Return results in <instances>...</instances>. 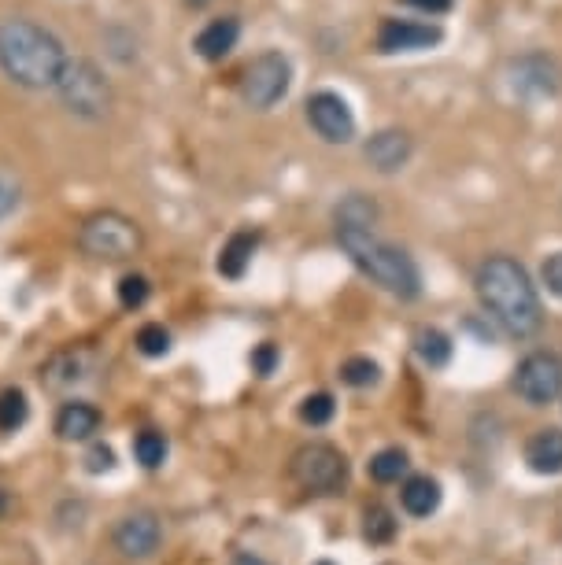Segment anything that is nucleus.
I'll use <instances>...</instances> for the list:
<instances>
[{
    "label": "nucleus",
    "instance_id": "obj_1",
    "mask_svg": "<svg viewBox=\"0 0 562 565\" xmlns=\"http://www.w3.org/2000/svg\"><path fill=\"white\" fill-rule=\"evenodd\" d=\"M71 63V52L49 26L34 23L26 15L0 19V74L19 89L41 93L56 89Z\"/></svg>",
    "mask_w": 562,
    "mask_h": 565
},
{
    "label": "nucleus",
    "instance_id": "obj_2",
    "mask_svg": "<svg viewBox=\"0 0 562 565\" xmlns=\"http://www.w3.org/2000/svg\"><path fill=\"white\" fill-rule=\"evenodd\" d=\"M477 296L485 311L511 333V337H533L544 325L537 289L522 266L507 255H492L477 266Z\"/></svg>",
    "mask_w": 562,
    "mask_h": 565
},
{
    "label": "nucleus",
    "instance_id": "obj_3",
    "mask_svg": "<svg viewBox=\"0 0 562 565\" xmlns=\"http://www.w3.org/2000/svg\"><path fill=\"white\" fill-rule=\"evenodd\" d=\"M337 241L348 252L363 274L370 281H378L381 289L400 296V300H415L422 292V274H418L415 259L407 252H400L396 244L381 241L374 226H337Z\"/></svg>",
    "mask_w": 562,
    "mask_h": 565
},
{
    "label": "nucleus",
    "instance_id": "obj_4",
    "mask_svg": "<svg viewBox=\"0 0 562 565\" xmlns=\"http://www.w3.org/2000/svg\"><path fill=\"white\" fill-rule=\"evenodd\" d=\"M82 252L104 263H123L141 252V226L123 211H97L89 215L78 229Z\"/></svg>",
    "mask_w": 562,
    "mask_h": 565
},
{
    "label": "nucleus",
    "instance_id": "obj_5",
    "mask_svg": "<svg viewBox=\"0 0 562 565\" xmlns=\"http://www.w3.org/2000/svg\"><path fill=\"white\" fill-rule=\"evenodd\" d=\"M56 93H60L63 108L71 111L74 119H86V122H100L104 115L111 111V82L108 74L100 71L93 60H71L67 63V71H63L60 85H56Z\"/></svg>",
    "mask_w": 562,
    "mask_h": 565
},
{
    "label": "nucleus",
    "instance_id": "obj_6",
    "mask_svg": "<svg viewBox=\"0 0 562 565\" xmlns=\"http://www.w3.org/2000/svg\"><path fill=\"white\" fill-rule=\"evenodd\" d=\"M289 85H293V63H289V56H281L278 49L259 52L256 60L245 67V74H241V100H245L248 108L270 111L278 100H285Z\"/></svg>",
    "mask_w": 562,
    "mask_h": 565
},
{
    "label": "nucleus",
    "instance_id": "obj_7",
    "mask_svg": "<svg viewBox=\"0 0 562 565\" xmlns=\"http://www.w3.org/2000/svg\"><path fill=\"white\" fill-rule=\"evenodd\" d=\"M100 359L97 348H86V344H74V348H63L56 351L45 366H41V385L56 392V396H74V392H82V388L97 385L100 377Z\"/></svg>",
    "mask_w": 562,
    "mask_h": 565
},
{
    "label": "nucleus",
    "instance_id": "obj_8",
    "mask_svg": "<svg viewBox=\"0 0 562 565\" xmlns=\"http://www.w3.org/2000/svg\"><path fill=\"white\" fill-rule=\"evenodd\" d=\"M293 477L296 484H304L307 492L333 495L341 492L344 481H348V462L330 444H304L293 455Z\"/></svg>",
    "mask_w": 562,
    "mask_h": 565
},
{
    "label": "nucleus",
    "instance_id": "obj_9",
    "mask_svg": "<svg viewBox=\"0 0 562 565\" xmlns=\"http://www.w3.org/2000/svg\"><path fill=\"white\" fill-rule=\"evenodd\" d=\"M514 388L518 396L533 403V407H544L551 399L562 396V359L551 355V351H533L522 359L518 373H514Z\"/></svg>",
    "mask_w": 562,
    "mask_h": 565
},
{
    "label": "nucleus",
    "instance_id": "obj_10",
    "mask_svg": "<svg viewBox=\"0 0 562 565\" xmlns=\"http://www.w3.org/2000/svg\"><path fill=\"white\" fill-rule=\"evenodd\" d=\"M307 122L326 145H348L355 137V115L341 93L318 89L307 97Z\"/></svg>",
    "mask_w": 562,
    "mask_h": 565
},
{
    "label": "nucleus",
    "instance_id": "obj_11",
    "mask_svg": "<svg viewBox=\"0 0 562 565\" xmlns=\"http://www.w3.org/2000/svg\"><path fill=\"white\" fill-rule=\"evenodd\" d=\"M440 26L415 23V19H385L378 30V49L381 52H418L440 41Z\"/></svg>",
    "mask_w": 562,
    "mask_h": 565
},
{
    "label": "nucleus",
    "instance_id": "obj_12",
    "mask_svg": "<svg viewBox=\"0 0 562 565\" xmlns=\"http://www.w3.org/2000/svg\"><path fill=\"white\" fill-rule=\"evenodd\" d=\"M159 521L156 514L148 510H137V514H126L119 525H115V547L126 554V558H148V554L159 547Z\"/></svg>",
    "mask_w": 562,
    "mask_h": 565
},
{
    "label": "nucleus",
    "instance_id": "obj_13",
    "mask_svg": "<svg viewBox=\"0 0 562 565\" xmlns=\"http://www.w3.org/2000/svg\"><path fill=\"white\" fill-rule=\"evenodd\" d=\"M363 156H367V163L374 170L392 174V170H400L411 159V137L404 130H381L367 141Z\"/></svg>",
    "mask_w": 562,
    "mask_h": 565
},
{
    "label": "nucleus",
    "instance_id": "obj_14",
    "mask_svg": "<svg viewBox=\"0 0 562 565\" xmlns=\"http://www.w3.org/2000/svg\"><path fill=\"white\" fill-rule=\"evenodd\" d=\"M237 37H241V23L233 19V15H219V19H211L200 34H196L193 41V49L200 60H208V63H219L226 60L233 52V45H237Z\"/></svg>",
    "mask_w": 562,
    "mask_h": 565
},
{
    "label": "nucleus",
    "instance_id": "obj_15",
    "mask_svg": "<svg viewBox=\"0 0 562 565\" xmlns=\"http://www.w3.org/2000/svg\"><path fill=\"white\" fill-rule=\"evenodd\" d=\"M97 429H100V410L89 407V403L71 399V403H63L60 414H56V433H60V440H67V444L89 440Z\"/></svg>",
    "mask_w": 562,
    "mask_h": 565
},
{
    "label": "nucleus",
    "instance_id": "obj_16",
    "mask_svg": "<svg viewBox=\"0 0 562 565\" xmlns=\"http://www.w3.org/2000/svg\"><path fill=\"white\" fill-rule=\"evenodd\" d=\"M526 462L540 477H555L562 473V433L559 429H540L526 444Z\"/></svg>",
    "mask_w": 562,
    "mask_h": 565
},
{
    "label": "nucleus",
    "instance_id": "obj_17",
    "mask_svg": "<svg viewBox=\"0 0 562 565\" xmlns=\"http://www.w3.org/2000/svg\"><path fill=\"white\" fill-rule=\"evenodd\" d=\"M555 85H559L555 63L544 60V56H529V60L514 63V89L544 97V93H555Z\"/></svg>",
    "mask_w": 562,
    "mask_h": 565
},
{
    "label": "nucleus",
    "instance_id": "obj_18",
    "mask_svg": "<svg viewBox=\"0 0 562 565\" xmlns=\"http://www.w3.org/2000/svg\"><path fill=\"white\" fill-rule=\"evenodd\" d=\"M256 244H259V233L252 229H241V233H233L230 241L222 244V255H219V274L222 277H245L248 263H252V255H256Z\"/></svg>",
    "mask_w": 562,
    "mask_h": 565
},
{
    "label": "nucleus",
    "instance_id": "obj_19",
    "mask_svg": "<svg viewBox=\"0 0 562 565\" xmlns=\"http://www.w3.org/2000/svg\"><path fill=\"white\" fill-rule=\"evenodd\" d=\"M400 499H404V510H407V514L429 517V514H433V510L440 506V484L433 481V477H411V481L404 484Z\"/></svg>",
    "mask_w": 562,
    "mask_h": 565
},
{
    "label": "nucleus",
    "instance_id": "obj_20",
    "mask_svg": "<svg viewBox=\"0 0 562 565\" xmlns=\"http://www.w3.org/2000/svg\"><path fill=\"white\" fill-rule=\"evenodd\" d=\"M30 418V403L19 388H4L0 392V433H19Z\"/></svg>",
    "mask_w": 562,
    "mask_h": 565
},
{
    "label": "nucleus",
    "instance_id": "obj_21",
    "mask_svg": "<svg viewBox=\"0 0 562 565\" xmlns=\"http://www.w3.org/2000/svg\"><path fill=\"white\" fill-rule=\"evenodd\" d=\"M415 348H418V359L426 362V366H433V370L452 362V340L444 337L440 329H422Z\"/></svg>",
    "mask_w": 562,
    "mask_h": 565
},
{
    "label": "nucleus",
    "instance_id": "obj_22",
    "mask_svg": "<svg viewBox=\"0 0 562 565\" xmlns=\"http://www.w3.org/2000/svg\"><path fill=\"white\" fill-rule=\"evenodd\" d=\"M404 473H407V455L400 447H385V451H378V455L370 458V477L378 484L400 481Z\"/></svg>",
    "mask_w": 562,
    "mask_h": 565
},
{
    "label": "nucleus",
    "instance_id": "obj_23",
    "mask_svg": "<svg viewBox=\"0 0 562 565\" xmlns=\"http://www.w3.org/2000/svg\"><path fill=\"white\" fill-rule=\"evenodd\" d=\"M134 455L137 462L145 469H156L163 466V458H167V436L156 433V429H145V433L134 436Z\"/></svg>",
    "mask_w": 562,
    "mask_h": 565
},
{
    "label": "nucleus",
    "instance_id": "obj_24",
    "mask_svg": "<svg viewBox=\"0 0 562 565\" xmlns=\"http://www.w3.org/2000/svg\"><path fill=\"white\" fill-rule=\"evenodd\" d=\"M374 218H378V207L359 193L348 196V200L337 207V226H374Z\"/></svg>",
    "mask_w": 562,
    "mask_h": 565
},
{
    "label": "nucleus",
    "instance_id": "obj_25",
    "mask_svg": "<svg viewBox=\"0 0 562 565\" xmlns=\"http://www.w3.org/2000/svg\"><path fill=\"white\" fill-rule=\"evenodd\" d=\"M134 344H137V351H141V355H148V359H163V355L171 351V333H167V329H163L159 322H148V325H141V329H137Z\"/></svg>",
    "mask_w": 562,
    "mask_h": 565
},
{
    "label": "nucleus",
    "instance_id": "obj_26",
    "mask_svg": "<svg viewBox=\"0 0 562 565\" xmlns=\"http://www.w3.org/2000/svg\"><path fill=\"white\" fill-rule=\"evenodd\" d=\"M363 536L370 543H389L396 536V517L385 506H370L367 517H363Z\"/></svg>",
    "mask_w": 562,
    "mask_h": 565
},
{
    "label": "nucleus",
    "instance_id": "obj_27",
    "mask_svg": "<svg viewBox=\"0 0 562 565\" xmlns=\"http://www.w3.org/2000/svg\"><path fill=\"white\" fill-rule=\"evenodd\" d=\"M341 377H344V385L370 388L374 381H378V362L367 359V355H355V359H348V362L341 366Z\"/></svg>",
    "mask_w": 562,
    "mask_h": 565
},
{
    "label": "nucleus",
    "instance_id": "obj_28",
    "mask_svg": "<svg viewBox=\"0 0 562 565\" xmlns=\"http://www.w3.org/2000/svg\"><path fill=\"white\" fill-rule=\"evenodd\" d=\"M148 277L141 274H126L123 281H119V303H123L126 311H137V307H145L148 300Z\"/></svg>",
    "mask_w": 562,
    "mask_h": 565
},
{
    "label": "nucleus",
    "instance_id": "obj_29",
    "mask_svg": "<svg viewBox=\"0 0 562 565\" xmlns=\"http://www.w3.org/2000/svg\"><path fill=\"white\" fill-rule=\"evenodd\" d=\"M333 410H337V403H333L330 392H315V396L304 399V407H300V418H304L307 425H326V421L333 418Z\"/></svg>",
    "mask_w": 562,
    "mask_h": 565
},
{
    "label": "nucleus",
    "instance_id": "obj_30",
    "mask_svg": "<svg viewBox=\"0 0 562 565\" xmlns=\"http://www.w3.org/2000/svg\"><path fill=\"white\" fill-rule=\"evenodd\" d=\"M115 466V451L104 444H93L86 451V469L89 473H108V469Z\"/></svg>",
    "mask_w": 562,
    "mask_h": 565
},
{
    "label": "nucleus",
    "instance_id": "obj_31",
    "mask_svg": "<svg viewBox=\"0 0 562 565\" xmlns=\"http://www.w3.org/2000/svg\"><path fill=\"white\" fill-rule=\"evenodd\" d=\"M540 277H544V285L562 300V252L548 255V263L540 266Z\"/></svg>",
    "mask_w": 562,
    "mask_h": 565
},
{
    "label": "nucleus",
    "instance_id": "obj_32",
    "mask_svg": "<svg viewBox=\"0 0 562 565\" xmlns=\"http://www.w3.org/2000/svg\"><path fill=\"white\" fill-rule=\"evenodd\" d=\"M274 366H278V348L274 344H259L256 351H252V370L256 373H274Z\"/></svg>",
    "mask_w": 562,
    "mask_h": 565
},
{
    "label": "nucleus",
    "instance_id": "obj_33",
    "mask_svg": "<svg viewBox=\"0 0 562 565\" xmlns=\"http://www.w3.org/2000/svg\"><path fill=\"white\" fill-rule=\"evenodd\" d=\"M19 185H15L12 178H4V174H0V218H8L15 211V207H19Z\"/></svg>",
    "mask_w": 562,
    "mask_h": 565
},
{
    "label": "nucleus",
    "instance_id": "obj_34",
    "mask_svg": "<svg viewBox=\"0 0 562 565\" xmlns=\"http://www.w3.org/2000/svg\"><path fill=\"white\" fill-rule=\"evenodd\" d=\"M404 4H411V8H418V12H429V15H440L452 8V0H404Z\"/></svg>",
    "mask_w": 562,
    "mask_h": 565
},
{
    "label": "nucleus",
    "instance_id": "obj_35",
    "mask_svg": "<svg viewBox=\"0 0 562 565\" xmlns=\"http://www.w3.org/2000/svg\"><path fill=\"white\" fill-rule=\"evenodd\" d=\"M233 565H267V562H263V558H252V554H241Z\"/></svg>",
    "mask_w": 562,
    "mask_h": 565
},
{
    "label": "nucleus",
    "instance_id": "obj_36",
    "mask_svg": "<svg viewBox=\"0 0 562 565\" xmlns=\"http://www.w3.org/2000/svg\"><path fill=\"white\" fill-rule=\"evenodd\" d=\"M8 510V495H4V488H0V514Z\"/></svg>",
    "mask_w": 562,
    "mask_h": 565
},
{
    "label": "nucleus",
    "instance_id": "obj_37",
    "mask_svg": "<svg viewBox=\"0 0 562 565\" xmlns=\"http://www.w3.org/2000/svg\"><path fill=\"white\" fill-rule=\"evenodd\" d=\"M315 565H333V562H315Z\"/></svg>",
    "mask_w": 562,
    "mask_h": 565
}]
</instances>
